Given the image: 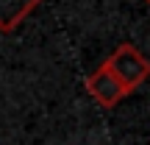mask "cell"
Returning a JSON list of instances; mask_svg holds the SVG:
<instances>
[{
	"label": "cell",
	"instance_id": "6da1fadb",
	"mask_svg": "<svg viewBox=\"0 0 150 145\" xmlns=\"http://www.w3.org/2000/svg\"><path fill=\"white\" fill-rule=\"evenodd\" d=\"M106 67L114 73V78L122 84L125 95L134 92V89H139V86L150 78V61L136 50V45H131V42L120 45V48L106 59Z\"/></svg>",
	"mask_w": 150,
	"mask_h": 145
},
{
	"label": "cell",
	"instance_id": "277c9868",
	"mask_svg": "<svg viewBox=\"0 0 150 145\" xmlns=\"http://www.w3.org/2000/svg\"><path fill=\"white\" fill-rule=\"evenodd\" d=\"M145 3H150V0H145Z\"/></svg>",
	"mask_w": 150,
	"mask_h": 145
},
{
	"label": "cell",
	"instance_id": "3957f363",
	"mask_svg": "<svg viewBox=\"0 0 150 145\" xmlns=\"http://www.w3.org/2000/svg\"><path fill=\"white\" fill-rule=\"evenodd\" d=\"M42 0H0V31L8 34L31 14Z\"/></svg>",
	"mask_w": 150,
	"mask_h": 145
},
{
	"label": "cell",
	"instance_id": "7a4b0ae2",
	"mask_svg": "<svg viewBox=\"0 0 150 145\" xmlns=\"http://www.w3.org/2000/svg\"><path fill=\"white\" fill-rule=\"evenodd\" d=\"M86 89H89L92 98H95L100 106H106V109L117 106V103L125 98L122 84L114 78V73L106 67V61H103V64L97 67L95 73H89V78H86Z\"/></svg>",
	"mask_w": 150,
	"mask_h": 145
}]
</instances>
